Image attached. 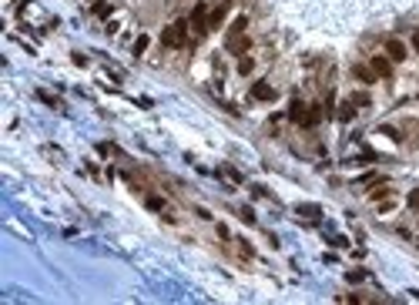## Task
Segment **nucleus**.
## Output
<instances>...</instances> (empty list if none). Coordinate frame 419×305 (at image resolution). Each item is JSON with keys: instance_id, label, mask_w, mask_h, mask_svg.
<instances>
[{"instance_id": "1", "label": "nucleus", "mask_w": 419, "mask_h": 305, "mask_svg": "<svg viewBox=\"0 0 419 305\" xmlns=\"http://www.w3.org/2000/svg\"><path fill=\"white\" fill-rule=\"evenodd\" d=\"M161 44H165V47H185L188 44V24L185 20H175L171 27H165Z\"/></svg>"}, {"instance_id": "2", "label": "nucleus", "mask_w": 419, "mask_h": 305, "mask_svg": "<svg viewBox=\"0 0 419 305\" xmlns=\"http://www.w3.org/2000/svg\"><path fill=\"white\" fill-rule=\"evenodd\" d=\"M191 27H195V34H205V30H208V10H205V4H198V7L191 10Z\"/></svg>"}, {"instance_id": "3", "label": "nucleus", "mask_w": 419, "mask_h": 305, "mask_svg": "<svg viewBox=\"0 0 419 305\" xmlns=\"http://www.w3.org/2000/svg\"><path fill=\"white\" fill-rule=\"evenodd\" d=\"M252 98H255V101H272V98H275V88L265 84V80H255V84H252Z\"/></svg>"}, {"instance_id": "4", "label": "nucleus", "mask_w": 419, "mask_h": 305, "mask_svg": "<svg viewBox=\"0 0 419 305\" xmlns=\"http://www.w3.org/2000/svg\"><path fill=\"white\" fill-rule=\"evenodd\" d=\"M372 70H375V74H379V78H392V60H389V57H379V54H375L372 57Z\"/></svg>"}, {"instance_id": "5", "label": "nucleus", "mask_w": 419, "mask_h": 305, "mask_svg": "<svg viewBox=\"0 0 419 305\" xmlns=\"http://www.w3.org/2000/svg\"><path fill=\"white\" fill-rule=\"evenodd\" d=\"M386 54H389V60H406V44H402V40H389L386 44Z\"/></svg>"}, {"instance_id": "6", "label": "nucleus", "mask_w": 419, "mask_h": 305, "mask_svg": "<svg viewBox=\"0 0 419 305\" xmlns=\"http://www.w3.org/2000/svg\"><path fill=\"white\" fill-rule=\"evenodd\" d=\"M352 74H355L359 80H362V84H372V80H375V70H372V68H362V64H355V68H352Z\"/></svg>"}, {"instance_id": "7", "label": "nucleus", "mask_w": 419, "mask_h": 305, "mask_svg": "<svg viewBox=\"0 0 419 305\" xmlns=\"http://www.w3.org/2000/svg\"><path fill=\"white\" fill-rule=\"evenodd\" d=\"M319 121H322V111H319V108H309V111H305V118H302V124H305V128H315Z\"/></svg>"}, {"instance_id": "8", "label": "nucleus", "mask_w": 419, "mask_h": 305, "mask_svg": "<svg viewBox=\"0 0 419 305\" xmlns=\"http://www.w3.org/2000/svg\"><path fill=\"white\" fill-rule=\"evenodd\" d=\"M288 118L302 124V118H305V104H302V101H292V108H288Z\"/></svg>"}, {"instance_id": "9", "label": "nucleus", "mask_w": 419, "mask_h": 305, "mask_svg": "<svg viewBox=\"0 0 419 305\" xmlns=\"http://www.w3.org/2000/svg\"><path fill=\"white\" fill-rule=\"evenodd\" d=\"M221 17H225V4L211 10V17H208V27H218V24H221Z\"/></svg>"}, {"instance_id": "10", "label": "nucleus", "mask_w": 419, "mask_h": 305, "mask_svg": "<svg viewBox=\"0 0 419 305\" xmlns=\"http://www.w3.org/2000/svg\"><path fill=\"white\" fill-rule=\"evenodd\" d=\"M252 68H255L252 57H242V60H238V74H252Z\"/></svg>"}, {"instance_id": "11", "label": "nucleus", "mask_w": 419, "mask_h": 305, "mask_svg": "<svg viewBox=\"0 0 419 305\" xmlns=\"http://www.w3.org/2000/svg\"><path fill=\"white\" fill-rule=\"evenodd\" d=\"M245 27H248V20H245V17H238V20L232 24V34L238 37V34H242V30H245Z\"/></svg>"}, {"instance_id": "12", "label": "nucleus", "mask_w": 419, "mask_h": 305, "mask_svg": "<svg viewBox=\"0 0 419 305\" xmlns=\"http://www.w3.org/2000/svg\"><path fill=\"white\" fill-rule=\"evenodd\" d=\"M339 118H342V121H352V118H355V108H352V104H345Z\"/></svg>"}, {"instance_id": "13", "label": "nucleus", "mask_w": 419, "mask_h": 305, "mask_svg": "<svg viewBox=\"0 0 419 305\" xmlns=\"http://www.w3.org/2000/svg\"><path fill=\"white\" fill-rule=\"evenodd\" d=\"M144 50H148V37H138V44H134V54H144Z\"/></svg>"}, {"instance_id": "14", "label": "nucleus", "mask_w": 419, "mask_h": 305, "mask_svg": "<svg viewBox=\"0 0 419 305\" xmlns=\"http://www.w3.org/2000/svg\"><path fill=\"white\" fill-rule=\"evenodd\" d=\"M386 194H389V188H386V184H379V188L372 192V202H379V198H386Z\"/></svg>"}, {"instance_id": "15", "label": "nucleus", "mask_w": 419, "mask_h": 305, "mask_svg": "<svg viewBox=\"0 0 419 305\" xmlns=\"http://www.w3.org/2000/svg\"><path fill=\"white\" fill-rule=\"evenodd\" d=\"M148 208H155V212H161V208H165V202H161V198H148Z\"/></svg>"}, {"instance_id": "16", "label": "nucleus", "mask_w": 419, "mask_h": 305, "mask_svg": "<svg viewBox=\"0 0 419 305\" xmlns=\"http://www.w3.org/2000/svg\"><path fill=\"white\" fill-rule=\"evenodd\" d=\"M94 14H98V17H104V14H111V4H98V7H94Z\"/></svg>"}, {"instance_id": "17", "label": "nucleus", "mask_w": 419, "mask_h": 305, "mask_svg": "<svg viewBox=\"0 0 419 305\" xmlns=\"http://www.w3.org/2000/svg\"><path fill=\"white\" fill-rule=\"evenodd\" d=\"M409 204H416V208H419V192H412V194H409Z\"/></svg>"}, {"instance_id": "18", "label": "nucleus", "mask_w": 419, "mask_h": 305, "mask_svg": "<svg viewBox=\"0 0 419 305\" xmlns=\"http://www.w3.org/2000/svg\"><path fill=\"white\" fill-rule=\"evenodd\" d=\"M412 47H416V54H419V30L412 34Z\"/></svg>"}]
</instances>
